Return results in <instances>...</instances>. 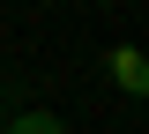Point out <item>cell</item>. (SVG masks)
I'll use <instances>...</instances> for the list:
<instances>
[{
  "label": "cell",
  "mask_w": 149,
  "mask_h": 134,
  "mask_svg": "<svg viewBox=\"0 0 149 134\" xmlns=\"http://www.w3.org/2000/svg\"><path fill=\"white\" fill-rule=\"evenodd\" d=\"M8 134H67V127H60L52 112H15V119H8Z\"/></svg>",
  "instance_id": "obj_2"
},
{
  "label": "cell",
  "mask_w": 149,
  "mask_h": 134,
  "mask_svg": "<svg viewBox=\"0 0 149 134\" xmlns=\"http://www.w3.org/2000/svg\"><path fill=\"white\" fill-rule=\"evenodd\" d=\"M112 82H119L127 97H149V60L142 52H112Z\"/></svg>",
  "instance_id": "obj_1"
}]
</instances>
